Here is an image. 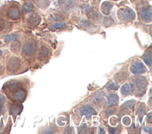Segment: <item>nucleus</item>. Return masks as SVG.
I'll list each match as a JSON object with an SVG mask.
<instances>
[{
	"label": "nucleus",
	"instance_id": "obj_35",
	"mask_svg": "<svg viewBox=\"0 0 152 134\" xmlns=\"http://www.w3.org/2000/svg\"><path fill=\"white\" fill-rule=\"evenodd\" d=\"M2 45H4V44H3V43L1 41H0V47H2Z\"/></svg>",
	"mask_w": 152,
	"mask_h": 134
},
{
	"label": "nucleus",
	"instance_id": "obj_5",
	"mask_svg": "<svg viewBox=\"0 0 152 134\" xmlns=\"http://www.w3.org/2000/svg\"><path fill=\"white\" fill-rule=\"evenodd\" d=\"M8 112L14 118L15 122L16 117L21 113L23 110V106L20 103L15 102H8Z\"/></svg>",
	"mask_w": 152,
	"mask_h": 134
},
{
	"label": "nucleus",
	"instance_id": "obj_13",
	"mask_svg": "<svg viewBox=\"0 0 152 134\" xmlns=\"http://www.w3.org/2000/svg\"><path fill=\"white\" fill-rule=\"evenodd\" d=\"M19 38V36L18 34L15 33H11L6 35L4 38V41L5 43L8 44L9 43H11L12 41H17Z\"/></svg>",
	"mask_w": 152,
	"mask_h": 134
},
{
	"label": "nucleus",
	"instance_id": "obj_10",
	"mask_svg": "<svg viewBox=\"0 0 152 134\" xmlns=\"http://www.w3.org/2000/svg\"><path fill=\"white\" fill-rule=\"evenodd\" d=\"M12 29V24L7 20L0 18V34L8 32Z\"/></svg>",
	"mask_w": 152,
	"mask_h": 134
},
{
	"label": "nucleus",
	"instance_id": "obj_32",
	"mask_svg": "<svg viewBox=\"0 0 152 134\" xmlns=\"http://www.w3.org/2000/svg\"><path fill=\"white\" fill-rule=\"evenodd\" d=\"M147 120L150 122L151 123V112H150L147 115Z\"/></svg>",
	"mask_w": 152,
	"mask_h": 134
},
{
	"label": "nucleus",
	"instance_id": "obj_4",
	"mask_svg": "<svg viewBox=\"0 0 152 134\" xmlns=\"http://www.w3.org/2000/svg\"><path fill=\"white\" fill-rule=\"evenodd\" d=\"M147 81L142 77H136L133 80L132 86L134 88L135 91L139 96L144 94L147 87Z\"/></svg>",
	"mask_w": 152,
	"mask_h": 134
},
{
	"label": "nucleus",
	"instance_id": "obj_17",
	"mask_svg": "<svg viewBox=\"0 0 152 134\" xmlns=\"http://www.w3.org/2000/svg\"><path fill=\"white\" fill-rule=\"evenodd\" d=\"M143 60L145 63V64L150 67L151 66V50H149L146 53V54L144 55L143 57Z\"/></svg>",
	"mask_w": 152,
	"mask_h": 134
},
{
	"label": "nucleus",
	"instance_id": "obj_20",
	"mask_svg": "<svg viewBox=\"0 0 152 134\" xmlns=\"http://www.w3.org/2000/svg\"><path fill=\"white\" fill-rule=\"evenodd\" d=\"M49 54V50L47 47L45 46H42L41 47V49L40 50L39 55L40 57H46Z\"/></svg>",
	"mask_w": 152,
	"mask_h": 134
},
{
	"label": "nucleus",
	"instance_id": "obj_24",
	"mask_svg": "<svg viewBox=\"0 0 152 134\" xmlns=\"http://www.w3.org/2000/svg\"><path fill=\"white\" fill-rule=\"evenodd\" d=\"M66 25V24L65 22H62V23H57L51 26V28L52 29H58V28H63Z\"/></svg>",
	"mask_w": 152,
	"mask_h": 134
},
{
	"label": "nucleus",
	"instance_id": "obj_12",
	"mask_svg": "<svg viewBox=\"0 0 152 134\" xmlns=\"http://www.w3.org/2000/svg\"><path fill=\"white\" fill-rule=\"evenodd\" d=\"M132 84L129 83H125L122 86L121 88V92L124 96H128L132 93Z\"/></svg>",
	"mask_w": 152,
	"mask_h": 134
},
{
	"label": "nucleus",
	"instance_id": "obj_19",
	"mask_svg": "<svg viewBox=\"0 0 152 134\" xmlns=\"http://www.w3.org/2000/svg\"><path fill=\"white\" fill-rule=\"evenodd\" d=\"M11 126H12L11 119V117L9 116V117H8V122H7V126H6L5 127H4V129H3L2 132L1 133H3V134L10 133V131H11Z\"/></svg>",
	"mask_w": 152,
	"mask_h": 134
},
{
	"label": "nucleus",
	"instance_id": "obj_3",
	"mask_svg": "<svg viewBox=\"0 0 152 134\" xmlns=\"http://www.w3.org/2000/svg\"><path fill=\"white\" fill-rule=\"evenodd\" d=\"M20 17V10L18 6L14 3L5 5L0 10V18L6 20H16Z\"/></svg>",
	"mask_w": 152,
	"mask_h": 134
},
{
	"label": "nucleus",
	"instance_id": "obj_14",
	"mask_svg": "<svg viewBox=\"0 0 152 134\" xmlns=\"http://www.w3.org/2000/svg\"><path fill=\"white\" fill-rule=\"evenodd\" d=\"M20 47H21V44H20V42L17 40V41L11 42L10 48L11 51L12 53L17 54L19 53V51L20 50Z\"/></svg>",
	"mask_w": 152,
	"mask_h": 134
},
{
	"label": "nucleus",
	"instance_id": "obj_15",
	"mask_svg": "<svg viewBox=\"0 0 152 134\" xmlns=\"http://www.w3.org/2000/svg\"><path fill=\"white\" fill-rule=\"evenodd\" d=\"M105 95V93L103 91H99L93 98L92 102L94 104H98L104 98Z\"/></svg>",
	"mask_w": 152,
	"mask_h": 134
},
{
	"label": "nucleus",
	"instance_id": "obj_9",
	"mask_svg": "<svg viewBox=\"0 0 152 134\" xmlns=\"http://www.w3.org/2000/svg\"><path fill=\"white\" fill-rule=\"evenodd\" d=\"M80 113L81 116H86V117L87 118L90 117L91 115L97 114L95 110L90 104L83 105L80 109Z\"/></svg>",
	"mask_w": 152,
	"mask_h": 134
},
{
	"label": "nucleus",
	"instance_id": "obj_18",
	"mask_svg": "<svg viewBox=\"0 0 152 134\" xmlns=\"http://www.w3.org/2000/svg\"><path fill=\"white\" fill-rule=\"evenodd\" d=\"M124 13L123 14V17L124 18V19H127V20H129V19H132V18H134V12H132L131 9H126L124 11Z\"/></svg>",
	"mask_w": 152,
	"mask_h": 134
},
{
	"label": "nucleus",
	"instance_id": "obj_7",
	"mask_svg": "<svg viewBox=\"0 0 152 134\" xmlns=\"http://www.w3.org/2000/svg\"><path fill=\"white\" fill-rule=\"evenodd\" d=\"M7 104L8 101L7 97L2 93H0V120L1 117H2L4 121L6 120L8 112Z\"/></svg>",
	"mask_w": 152,
	"mask_h": 134
},
{
	"label": "nucleus",
	"instance_id": "obj_34",
	"mask_svg": "<svg viewBox=\"0 0 152 134\" xmlns=\"http://www.w3.org/2000/svg\"><path fill=\"white\" fill-rule=\"evenodd\" d=\"M3 54H4V51H3V50L0 49V57L3 55Z\"/></svg>",
	"mask_w": 152,
	"mask_h": 134
},
{
	"label": "nucleus",
	"instance_id": "obj_25",
	"mask_svg": "<svg viewBox=\"0 0 152 134\" xmlns=\"http://www.w3.org/2000/svg\"><path fill=\"white\" fill-rule=\"evenodd\" d=\"M145 107H142V106H140L138 109L137 110V114L140 117H141L142 116H143L144 114H145Z\"/></svg>",
	"mask_w": 152,
	"mask_h": 134
},
{
	"label": "nucleus",
	"instance_id": "obj_22",
	"mask_svg": "<svg viewBox=\"0 0 152 134\" xmlns=\"http://www.w3.org/2000/svg\"><path fill=\"white\" fill-rule=\"evenodd\" d=\"M134 102H135L133 101V100L127 101L123 104L124 107L125 108V109H131L134 107V103H135Z\"/></svg>",
	"mask_w": 152,
	"mask_h": 134
},
{
	"label": "nucleus",
	"instance_id": "obj_33",
	"mask_svg": "<svg viewBox=\"0 0 152 134\" xmlns=\"http://www.w3.org/2000/svg\"><path fill=\"white\" fill-rule=\"evenodd\" d=\"M99 129H100V132H99L100 133H105V132L103 128H102L101 127H99Z\"/></svg>",
	"mask_w": 152,
	"mask_h": 134
},
{
	"label": "nucleus",
	"instance_id": "obj_28",
	"mask_svg": "<svg viewBox=\"0 0 152 134\" xmlns=\"http://www.w3.org/2000/svg\"><path fill=\"white\" fill-rule=\"evenodd\" d=\"M80 129L79 130L80 132L82 133H87V131L88 130V128L86 125H83L80 127Z\"/></svg>",
	"mask_w": 152,
	"mask_h": 134
},
{
	"label": "nucleus",
	"instance_id": "obj_2",
	"mask_svg": "<svg viewBox=\"0 0 152 134\" xmlns=\"http://www.w3.org/2000/svg\"><path fill=\"white\" fill-rule=\"evenodd\" d=\"M5 71L8 75H14L21 73L23 62L21 59L14 54L8 53L5 58Z\"/></svg>",
	"mask_w": 152,
	"mask_h": 134
},
{
	"label": "nucleus",
	"instance_id": "obj_6",
	"mask_svg": "<svg viewBox=\"0 0 152 134\" xmlns=\"http://www.w3.org/2000/svg\"><path fill=\"white\" fill-rule=\"evenodd\" d=\"M36 49V45L34 42L27 41L23 45L22 54L26 57H30L35 54Z\"/></svg>",
	"mask_w": 152,
	"mask_h": 134
},
{
	"label": "nucleus",
	"instance_id": "obj_1",
	"mask_svg": "<svg viewBox=\"0 0 152 134\" xmlns=\"http://www.w3.org/2000/svg\"><path fill=\"white\" fill-rule=\"evenodd\" d=\"M1 91L10 101L18 103H23L27 95L25 83L17 79H10L5 82L2 86Z\"/></svg>",
	"mask_w": 152,
	"mask_h": 134
},
{
	"label": "nucleus",
	"instance_id": "obj_16",
	"mask_svg": "<svg viewBox=\"0 0 152 134\" xmlns=\"http://www.w3.org/2000/svg\"><path fill=\"white\" fill-rule=\"evenodd\" d=\"M6 56V55H5ZM5 56H1L0 57V79L3 78L5 75Z\"/></svg>",
	"mask_w": 152,
	"mask_h": 134
},
{
	"label": "nucleus",
	"instance_id": "obj_23",
	"mask_svg": "<svg viewBox=\"0 0 152 134\" xmlns=\"http://www.w3.org/2000/svg\"><path fill=\"white\" fill-rule=\"evenodd\" d=\"M23 8L25 12H29L32 10V5L30 3L26 2L23 4Z\"/></svg>",
	"mask_w": 152,
	"mask_h": 134
},
{
	"label": "nucleus",
	"instance_id": "obj_21",
	"mask_svg": "<svg viewBox=\"0 0 152 134\" xmlns=\"http://www.w3.org/2000/svg\"><path fill=\"white\" fill-rule=\"evenodd\" d=\"M142 18L144 19H151V9H144L141 13Z\"/></svg>",
	"mask_w": 152,
	"mask_h": 134
},
{
	"label": "nucleus",
	"instance_id": "obj_31",
	"mask_svg": "<svg viewBox=\"0 0 152 134\" xmlns=\"http://www.w3.org/2000/svg\"><path fill=\"white\" fill-rule=\"evenodd\" d=\"M114 110H113V109H108L107 111H106V115H107V116H109V115H110L111 114H112L113 112H114Z\"/></svg>",
	"mask_w": 152,
	"mask_h": 134
},
{
	"label": "nucleus",
	"instance_id": "obj_30",
	"mask_svg": "<svg viewBox=\"0 0 152 134\" xmlns=\"http://www.w3.org/2000/svg\"><path fill=\"white\" fill-rule=\"evenodd\" d=\"M109 132L110 133H118V129H116V128H109Z\"/></svg>",
	"mask_w": 152,
	"mask_h": 134
},
{
	"label": "nucleus",
	"instance_id": "obj_27",
	"mask_svg": "<svg viewBox=\"0 0 152 134\" xmlns=\"http://www.w3.org/2000/svg\"><path fill=\"white\" fill-rule=\"evenodd\" d=\"M122 122L123 123L126 125V126H128L129 124H130V122H131V120L129 119V117L128 116H125L122 119Z\"/></svg>",
	"mask_w": 152,
	"mask_h": 134
},
{
	"label": "nucleus",
	"instance_id": "obj_29",
	"mask_svg": "<svg viewBox=\"0 0 152 134\" xmlns=\"http://www.w3.org/2000/svg\"><path fill=\"white\" fill-rule=\"evenodd\" d=\"M107 89L108 90H116L118 88V86L116 84L112 83L111 84H110L108 86H107Z\"/></svg>",
	"mask_w": 152,
	"mask_h": 134
},
{
	"label": "nucleus",
	"instance_id": "obj_26",
	"mask_svg": "<svg viewBox=\"0 0 152 134\" xmlns=\"http://www.w3.org/2000/svg\"><path fill=\"white\" fill-rule=\"evenodd\" d=\"M56 130V129L54 126H49L45 132H43L44 133H53Z\"/></svg>",
	"mask_w": 152,
	"mask_h": 134
},
{
	"label": "nucleus",
	"instance_id": "obj_11",
	"mask_svg": "<svg viewBox=\"0 0 152 134\" xmlns=\"http://www.w3.org/2000/svg\"><path fill=\"white\" fill-rule=\"evenodd\" d=\"M119 103V97L115 93H109L107 96V104L108 106H115Z\"/></svg>",
	"mask_w": 152,
	"mask_h": 134
},
{
	"label": "nucleus",
	"instance_id": "obj_8",
	"mask_svg": "<svg viewBox=\"0 0 152 134\" xmlns=\"http://www.w3.org/2000/svg\"><path fill=\"white\" fill-rule=\"evenodd\" d=\"M130 70L134 74H141L144 73L147 68L144 64L140 61H136L130 67Z\"/></svg>",
	"mask_w": 152,
	"mask_h": 134
}]
</instances>
